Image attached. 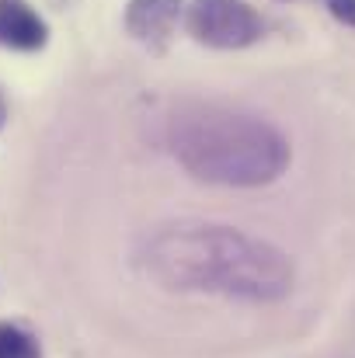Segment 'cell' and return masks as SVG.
I'll list each match as a JSON object with an SVG mask.
<instances>
[{"mask_svg":"<svg viewBox=\"0 0 355 358\" xmlns=\"http://www.w3.org/2000/svg\"><path fill=\"white\" fill-rule=\"evenodd\" d=\"M143 271L164 289L216 292L251 303H275L293 289V261L230 227L178 223L146 237L139 250Z\"/></svg>","mask_w":355,"mask_h":358,"instance_id":"obj_1","label":"cell"},{"mask_svg":"<svg viewBox=\"0 0 355 358\" xmlns=\"http://www.w3.org/2000/svg\"><path fill=\"white\" fill-rule=\"evenodd\" d=\"M167 146L192 178L227 188L268 185L289 164V143L272 122L220 105H181L167 119Z\"/></svg>","mask_w":355,"mask_h":358,"instance_id":"obj_2","label":"cell"},{"mask_svg":"<svg viewBox=\"0 0 355 358\" xmlns=\"http://www.w3.org/2000/svg\"><path fill=\"white\" fill-rule=\"evenodd\" d=\"M188 31L216 49H244L261 38L265 24L244 0H192Z\"/></svg>","mask_w":355,"mask_h":358,"instance_id":"obj_3","label":"cell"},{"mask_svg":"<svg viewBox=\"0 0 355 358\" xmlns=\"http://www.w3.org/2000/svg\"><path fill=\"white\" fill-rule=\"evenodd\" d=\"M178 17H181V0H129L125 7L129 35L150 49H164Z\"/></svg>","mask_w":355,"mask_h":358,"instance_id":"obj_4","label":"cell"},{"mask_svg":"<svg viewBox=\"0 0 355 358\" xmlns=\"http://www.w3.org/2000/svg\"><path fill=\"white\" fill-rule=\"evenodd\" d=\"M49 38L46 21L35 14V7H28L25 0H0V45L7 49H42Z\"/></svg>","mask_w":355,"mask_h":358,"instance_id":"obj_5","label":"cell"},{"mask_svg":"<svg viewBox=\"0 0 355 358\" xmlns=\"http://www.w3.org/2000/svg\"><path fill=\"white\" fill-rule=\"evenodd\" d=\"M0 358H42L39 341L18 327V324H0Z\"/></svg>","mask_w":355,"mask_h":358,"instance_id":"obj_6","label":"cell"},{"mask_svg":"<svg viewBox=\"0 0 355 358\" xmlns=\"http://www.w3.org/2000/svg\"><path fill=\"white\" fill-rule=\"evenodd\" d=\"M328 10H331L342 24L355 28V0H328Z\"/></svg>","mask_w":355,"mask_h":358,"instance_id":"obj_7","label":"cell"},{"mask_svg":"<svg viewBox=\"0 0 355 358\" xmlns=\"http://www.w3.org/2000/svg\"><path fill=\"white\" fill-rule=\"evenodd\" d=\"M4 119H7V105H4V94H0V129H4Z\"/></svg>","mask_w":355,"mask_h":358,"instance_id":"obj_8","label":"cell"}]
</instances>
